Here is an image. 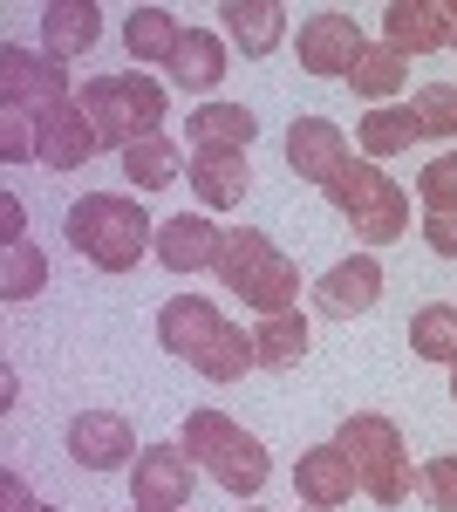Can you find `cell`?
<instances>
[{
    "label": "cell",
    "instance_id": "cell-1",
    "mask_svg": "<svg viewBox=\"0 0 457 512\" xmlns=\"http://www.w3.org/2000/svg\"><path fill=\"white\" fill-rule=\"evenodd\" d=\"M157 342L171 355H185L198 376H212V383H239L246 369H260V355H253V335L246 328H232L205 294H171L164 308H157Z\"/></svg>",
    "mask_w": 457,
    "mask_h": 512
},
{
    "label": "cell",
    "instance_id": "cell-2",
    "mask_svg": "<svg viewBox=\"0 0 457 512\" xmlns=\"http://www.w3.org/2000/svg\"><path fill=\"white\" fill-rule=\"evenodd\" d=\"M62 233H69V246H76L96 274H130L157 246L151 212H144L137 198H123V192H82L76 205H69V219H62Z\"/></svg>",
    "mask_w": 457,
    "mask_h": 512
},
{
    "label": "cell",
    "instance_id": "cell-3",
    "mask_svg": "<svg viewBox=\"0 0 457 512\" xmlns=\"http://www.w3.org/2000/svg\"><path fill=\"white\" fill-rule=\"evenodd\" d=\"M178 444H185L191 465H205V478L212 485H226L232 499H253L260 485H267V444L246 431V424H232L226 410H191L185 431H178Z\"/></svg>",
    "mask_w": 457,
    "mask_h": 512
},
{
    "label": "cell",
    "instance_id": "cell-4",
    "mask_svg": "<svg viewBox=\"0 0 457 512\" xmlns=\"http://www.w3.org/2000/svg\"><path fill=\"white\" fill-rule=\"evenodd\" d=\"M212 274L226 280L232 294H246V308H260V315H287V308L301 301V267H294L267 233H253V226L226 233Z\"/></svg>",
    "mask_w": 457,
    "mask_h": 512
},
{
    "label": "cell",
    "instance_id": "cell-5",
    "mask_svg": "<svg viewBox=\"0 0 457 512\" xmlns=\"http://www.w3.org/2000/svg\"><path fill=\"white\" fill-rule=\"evenodd\" d=\"M321 198H328L348 226H355V239H369V246L410 233V192H403L389 171H376L369 158H348L342 171L321 185Z\"/></svg>",
    "mask_w": 457,
    "mask_h": 512
},
{
    "label": "cell",
    "instance_id": "cell-6",
    "mask_svg": "<svg viewBox=\"0 0 457 512\" xmlns=\"http://www.w3.org/2000/svg\"><path fill=\"white\" fill-rule=\"evenodd\" d=\"M335 451L355 465L362 492H369L376 506H403V499H410V485H417V478H410V458H403V431H396L389 417H376V410H355V417H342Z\"/></svg>",
    "mask_w": 457,
    "mask_h": 512
},
{
    "label": "cell",
    "instance_id": "cell-7",
    "mask_svg": "<svg viewBox=\"0 0 457 512\" xmlns=\"http://www.w3.org/2000/svg\"><path fill=\"white\" fill-rule=\"evenodd\" d=\"M89 123H96V137H103V151H130L137 137H157V123H164V89L151 76H96L82 82L76 96Z\"/></svg>",
    "mask_w": 457,
    "mask_h": 512
},
{
    "label": "cell",
    "instance_id": "cell-8",
    "mask_svg": "<svg viewBox=\"0 0 457 512\" xmlns=\"http://www.w3.org/2000/svg\"><path fill=\"white\" fill-rule=\"evenodd\" d=\"M362 55H369V35H362V21H355V14L328 7V14L301 21V69H307V76H321V82H348Z\"/></svg>",
    "mask_w": 457,
    "mask_h": 512
},
{
    "label": "cell",
    "instance_id": "cell-9",
    "mask_svg": "<svg viewBox=\"0 0 457 512\" xmlns=\"http://www.w3.org/2000/svg\"><path fill=\"white\" fill-rule=\"evenodd\" d=\"M185 499H191L185 444H144L130 465V512H185Z\"/></svg>",
    "mask_w": 457,
    "mask_h": 512
},
{
    "label": "cell",
    "instance_id": "cell-10",
    "mask_svg": "<svg viewBox=\"0 0 457 512\" xmlns=\"http://www.w3.org/2000/svg\"><path fill=\"white\" fill-rule=\"evenodd\" d=\"M76 89H69V76H62V62H48V55H28V48H0V103H14V110H28V117H41V110H55V103H69Z\"/></svg>",
    "mask_w": 457,
    "mask_h": 512
},
{
    "label": "cell",
    "instance_id": "cell-11",
    "mask_svg": "<svg viewBox=\"0 0 457 512\" xmlns=\"http://www.w3.org/2000/svg\"><path fill=\"white\" fill-rule=\"evenodd\" d=\"M35 158L48 164V171H82V164L103 151V137H96V123H89V110H82L76 96L69 103H55V110H41L35 117Z\"/></svg>",
    "mask_w": 457,
    "mask_h": 512
},
{
    "label": "cell",
    "instance_id": "cell-12",
    "mask_svg": "<svg viewBox=\"0 0 457 512\" xmlns=\"http://www.w3.org/2000/svg\"><path fill=\"white\" fill-rule=\"evenodd\" d=\"M382 48H396L403 62L430 55V48H451V7L444 0H389L382 7Z\"/></svg>",
    "mask_w": 457,
    "mask_h": 512
},
{
    "label": "cell",
    "instance_id": "cell-13",
    "mask_svg": "<svg viewBox=\"0 0 457 512\" xmlns=\"http://www.w3.org/2000/svg\"><path fill=\"white\" fill-rule=\"evenodd\" d=\"M382 294V260L376 253H348L342 267H328V274L314 280V308L328 321H348V315H369Z\"/></svg>",
    "mask_w": 457,
    "mask_h": 512
},
{
    "label": "cell",
    "instance_id": "cell-14",
    "mask_svg": "<svg viewBox=\"0 0 457 512\" xmlns=\"http://www.w3.org/2000/svg\"><path fill=\"white\" fill-rule=\"evenodd\" d=\"M69 458L82 472H116V465H137V431L116 417V410H82L69 424Z\"/></svg>",
    "mask_w": 457,
    "mask_h": 512
},
{
    "label": "cell",
    "instance_id": "cell-15",
    "mask_svg": "<svg viewBox=\"0 0 457 512\" xmlns=\"http://www.w3.org/2000/svg\"><path fill=\"white\" fill-rule=\"evenodd\" d=\"M348 158H355V151H348V137L328 117H294V130H287V171H294L301 185H328Z\"/></svg>",
    "mask_w": 457,
    "mask_h": 512
},
{
    "label": "cell",
    "instance_id": "cell-16",
    "mask_svg": "<svg viewBox=\"0 0 457 512\" xmlns=\"http://www.w3.org/2000/svg\"><path fill=\"white\" fill-rule=\"evenodd\" d=\"M294 492L307 499V512H342L362 492V478H355V465H348L335 444H314V451L294 458Z\"/></svg>",
    "mask_w": 457,
    "mask_h": 512
},
{
    "label": "cell",
    "instance_id": "cell-17",
    "mask_svg": "<svg viewBox=\"0 0 457 512\" xmlns=\"http://www.w3.org/2000/svg\"><path fill=\"white\" fill-rule=\"evenodd\" d=\"M219 246L226 233L212 226V219H198V212H178V219H164L157 226V260L171 267V274H205V267H219Z\"/></svg>",
    "mask_w": 457,
    "mask_h": 512
},
{
    "label": "cell",
    "instance_id": "cell-18",
    "mask_svg": "<svg viewBox=\"0 0 457 512\" xmlns=\"http://www.w3.org/2000/svg\"><path fill=\"white\" fill-rule=\"evenodd\" d=\"M103 35V14L89 0H48L41 7V55L48 62H82Z\"/></svg>",
    "mask_w": 457,
    "mask_h": 512
},
{
    "label": "cell",
    "instance_id": "cell-19",
    "mask_svg": "<svg viewBox=\"0 0 457 512\" xmlns=\"http://www.w3.org/2000/svg\"><path fill=\"white\" fill-rule=\"evenodd\" d=\"M164 69H171V82H178L185 96H205V89L226 82V48H219V35H205V28H185Z\"/></svg>",
    "mask_w": 457,
    "mask_h": 512
},
{
    "label": "cell",
    "instance_id": "cell-20",
    "mask_svg": "<svg viewBox=\"0 0 457 512\" xmlns=\"http://www.w3.org/2000/svg\"><path fill=\"white\" fill-rule=\"evenodd\" d=\"M191 192L205 205H239L253 192V164L246 151H191Z\"/></svg>",
    "mask_w": 457,
    "mask_h": 512
},
{
    "label": "cell",
    "instance_id": "cell-21",
    "mask_svg": "<svg viewBox=\"0 0 457 512\" xmlns=\"http://www.w3.org/2000/svg\"><path fill=\"white\" fill-rule=\"evenodd\" d=\"M219 21L232 28V41H239L246 55H273V48L287 41V7H280V0H226Z\"/></svg>",
    "mask_w": 457,
    "mask_h": 512
},
{
    "label": "cell",
    "instance_id": "cell-22",
    "mask_svg": "<svg viewBox=\"0 0 457 512\" xmlns=\"http://www.w3.org/2000/svg\"><path fill=\"white\" fill-rule=\"evenodd\" d=\"M253 110L246 103H198L191 110V151H253Z\"/></svg>",
    "mask_w": 457,
    "mask_h": 512
},
{
    "label": "cell",
    "instance_id": "cell-23",
    "mask_svg": "<svg viewBox=\"0 0 457 512\" xmlns=\"http://www.w3.org/2000/svg\"><path fill=\"white\" fill-rule=\"evenodd\" d=\"M178 14L171 7H130L123 14V48L137 55V62H171V48H178Z\"/></svg>",
    "mask_w": 457,
    "mask_h": 512
},
{
    "label": "cell",
    "instance_id": "cell-24",
    "mask_svg": "<svg viewBox=\"0 0 457 512\" xmlns=\"http://www.w3.org/2000/svg\"><path fill=\"white\" fill-rule=\"evenodd\" d=\"M423 137V123L410 103H382V110H369L362 117V130H355V144L369 151V158H396V151H410Z\"/></svg>",
    "mask_w": 457,
    "mask_h": 512
},
{
    "label": "cell",
    "instance_id": "cell-25",
    "mask_svg": "<svg viewBox=\"0 0 457 512\" xmlns=\"http://www.w3.org/2000/svg\"><path fill=\"white\" fill-rule=\"evenodd\" d=\"M178 171H185V158H178V144L157 130V137H137L130 151H123V178L137 185V192H164V185H178Z\"/></svg>",
    "mask_w": 457,
    "mask_h": 512
},
{
    "label": "cell",
    "instance_id": "cell-26",
    "mask_svg": "<svg viewBox=\"0 0 457 512\" xmlns=\"http://www.w3.org/2000/svg\"><path fill=\"white\" fill-rule=\"evenodd\" d=\"M253 355H260V369H294V362L307 355L301 308H287V315H260V328H253Z\"/></svg>",
    "mask_w": 457,
    "mask_h": 512
},
{
    "label": "cell",
    "instance_id": "cell-27",
    "mask_svg": "<svg viewBox=\"0 0 457 512\" xmlns=\"http://www.w3.org/2000/svg\"><path fill=\"white\" fill-rule=\"evenodd\" d=\"M41 287H48V260H41L35 239L0 246V301H35Z\"/></svg>",
    "mask_w": 457,
    "mask_h": 512
},
{
    "label": "cell",
    "instance_id": "cell-28",
    "mask_svg": "<svg viewBox=\"0 0 457 512\" xmlns=\"http://www.w3.org/2000/svg\"><path fill=\"white\" fill-rule=\"evenodd\" d=\"M410 349H417L423 362H451L457 369V308L451 301L417 308V321H410Z\"/></svg>",
    "mask_w": 457,
    "mask_h": 512
},
{
    "label": "cell",
    "instance_id": "cell-29",
    "mask_svg": "<svg viewBox=\"0 0 457 512\" xmlns=\"http://www.w3.org/2000/svg\"><path fill=\"white\" fill-rule=\"evenodd\" d=\"M403 69H410V62H403L396 48H369V55L355 62V76H348V89H355V96H369V103L382 110V103H389V96L403 89Z\"/></svg>",
    "mask_w": 457,
    "mask_h": 512
},
{
    "label": "cell",
    "instance_id": "cell-30",
    "mask_svg": "<svg viewBox=\"0 0 457 512\" xmlns=\"http://www.w3.org/2000/svg\"><path fill=\"white\" fill-rule=\"evenodd\" d=\"M410 110H417L423 137H457V89L451 82H423L417 96H410Z\"/></svg>",
    "mask_w": 457,
    "mask_h": 512
},
{
    "label": "cell",
    "instance_id": "cell-31",
    "mask_svg": "<svg viewBox=\"0 0 457 512\" xmlns=\"http://www.w3.org/2000/svg\"><path fill=\"white\" fill-rule=\"evenodd\" d=\"M417 198H423V212H457V151H444V158L423 164Z\"/></svg>",
    "mask_w": 457,
    "mask_h": 512
},
{
    "label": "cell",
    "instance_id": "cell-32",
    "mask_svg": "<svg viewBox=\"0 0 457 512\" xmlns=\"http://www.w3.org/2000/svg\"><path fill=\"white\" fill-rule=\"evenodd\" d=\"M35 117L28 110H14V103H0V158L7 164H21V158H35Z\"/></svg>",
    "mask_w": 457,
    "mask_h": 512
},
{
    "label": "cell",
    "instance_id": "cell-33",
    "mask_svg": "<svg viewBox=\"0 0 457 512\" xmlns=\"http://www.w3.org/2000/svg\"><path fill=\"white\" fill-rule=\"evenodd\" d=\"M417 492H423L437 512H457V458H423Z\"/></svg>",
    "mask_w": 457,
    "mask_h": 512
},
{
    "label": "cell",
    "instance_id": "cell-34",
    "mask_svg": "<svg viewBox=\"0 0 457 512\" xmlns=\"http://www.w3.org/2000/svg\"><path fill=\"white\" fill-rule=\"evenodd\" d=\"M423 239H430V253L457 260V212H423Z\"/></svg>",
    "mask_w": 457,
    "mask_h": 512
},
{
    "label": "cell",
    "instance_id": "cell-35",
    "mask_svg": "<svg viewBox=\"0 0 457 512\" xmlns=\"http://www.w3.org/2000/svg\"><path fill=\"white\" fill-rule=\"evenodd\" d=\"M14 239H28V233H21V205L0 198V246H14Z\"/></svg>",
    "mask_w": 457,
    "mask_h": 512
},
{
    "label": "cell",
    "instance_id": "cell-36",
    "mask_svg": "<svg viewBox=\"0 0 457 512\" xmlns=\"http://www.w3.org/2000/svg\"><path fill=\"white\" fill-rule=\"evenodd\" d=\"M0 499H7V512H55V506H28V492H21V478H0Z\"/></svg>",
    "mask_w": 457,
    "mask_h": 512
},
{
    "label": "cell",
    "instance_id": "cell-37",
    "mask_svg": "<svg viewBox=\"0 0 457 512\" xmlns=\"http://www.w3.org/2000/svg\"><path fill=\"white\" fill-rule=\"evenodd\" d=\"M451 48H457V7H451Z\"/></svg>",
    "mask_w": 457,
    "mask_h": 512
},
{
    "label": "cell",
    "instance_id": "cell-38",
    "mask_svg": "<svg viewBox=\"0 0 457 512\" xmlns=\"http://www.w3.org/2000/svg\"><path fill=\"white\" fill-rule=\"evenodd\" d=\"M451 403H457V369H451Z\"/></svg>",
    "mask_w": 457,
    "mask_h": 512
}]
</instances>
